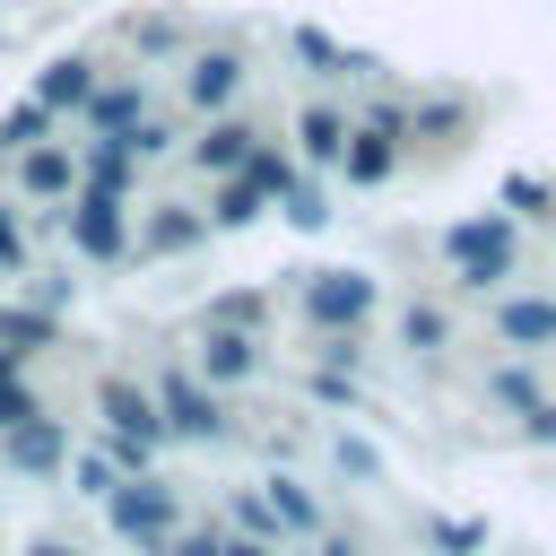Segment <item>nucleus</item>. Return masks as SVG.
Returning <instances> with one entry per match:
<instances>
[{"mask_svg": "<svg viewBox=\"0 0 556 556\" xmlns=\"http://www.w3.org/2000/svg\"><path fill=\"white\" fill-rule=\"evenodd\" d=\"M70 235H78V252L87 261H122V191H104V182H87L78 191V208H70Z\"/></svg>", "mask_w": 556, "mask_h": 556, "instance_id": "f257e3e1", "label": "nucleus"}, {"mask_svg": "<svg viewBox=\"0 0 556 556\" xmlns=\"http://www.w3.org/2000/svg\"><path fill=\"white\" fill-rule=\"evenodd\" d=\"M104 513H113V530H130V539H165L174 530V486H156V478H139V486H113L104 495Z\"/></svg>", "mask_w": 556, "mask_h": 556, "instance_id": "f03ea898", "label": "nucleus"}, {"mask_svg": "<svg viewBox=\"0 0 556 556\" xmlns=\"http://www.w3.org/2000/svg\"><path fill=\"white\" fill-rule=\"evenodd\" d=\"M0 452H9V469H35V478H43V469H61V460H70V434H61V426L35 408V417L0 426Z\"/></svg>", "mask_w": 556, "mask_h": 556, "instance_id": "7ed1b4c3", "label": "nucleus"}, {"mask_svg": "<svg viewBox=\"0 0 556 556\" xmlns=\"http://www.w3.org/2000/svg\"><path fill=\"white\" fill-rule=\"evenodd\" d=\"M96 408H104V426H113V434H139V443H156V434H165L156 400H148L139 382H122V374H104V382H96Z\"/></svg>", "mask_w": 556, "mask_h": 556, "instance_id": "20e7f679", "label": "nucleus"}, {"mask_svg": "<svg viewBox=\"0 0 556 556\" xmlns=\"http://www.w3.org/2000/svg\"><path fill=\"white\" fill-rule=\"evenodd\" d=\"M156 417H165L174 434H217V426H226V417L208 408V391H200V382H182V374H165V382H156Z\"/></svg>", "mask_w": 556, "mask_h": 556, "instance_id": "39448f33", "label": "nucleus"}, {"mask_svg": "<svg viewBox=\"0 0 556 556\" xmlns=\"http://www.w3.org/2000/svg\"><path fill=\"white\" fill-rule=\"evenodd\" d=\"M17 182H26V191H43V200H61V191H78V156H70V148H52V139H35V148L17 156Z\"/></svg>", "mask_w": 556, "mask_h": 556, "instance_id": "423d86ee", "label": "nucleus"}, {"mask_svg": "<svg viewBox=\"0 0 556 556\" xmlns=\"http://www.w3.org/2000/svg\"><path fill=\"white\" fill-rule=\"evenodd\" d=\"M52 348V313L43 304H0V356H35Z\"/></svg>", "mask_w": 556, "mask_h": 556, "instance_id": "0eeeda50", "label": "nucleus"}, {"mask_svg": "<svg viewBox=\"0 0 556 556\" xmlns=\"http://www.w3.org/2000/svg\"><path fill=\"white\" fill-rule=\"evenodd\" d=\"M87 122H96V139H122L139 122V87H96L87 96Z\"/></svg>", "mask_w": 556, "mask_h": 556, "instance_id": "6e6552de", "label": "nucleus"}, {"mask_svg": "<svg viewBox=\"0 0 556 556\" xmlns=\"http://www.w3.org/2000/svg\"><path fill=\"white\" fill-rule=\"evenodd\" d=\"M87 96H96V70H87V61H61L35 104H43V113H70V104H87Z\"/></svg>", "mask_w": 556, "mask_h": 556, "instance_id": "1a4fd4ad", "label": "nucleus"}, {"mask_svg": "<svg viewBox=\"0 0 556 556\" xmlns=\"http://www.w3.org/2000/svg\"><path fill=\"white\" fill-rule=\"evenodd\" d=\"M235 78H243V61H235V52H208V61L191 70V104H226Z\"/></svg>", "mask_w": 556, "mask_h": 556, "instance_id": "9d476101", "label": "nucleus"}, {"mask_svg": "<svg viewBox=\"0 0 556 556\" xmlns=\"http://www.w3.org/2000/svg\"><path fill=\"white\" fill-rule=\"evenodd\" d=\"M35 139H52V113H43V104H35V96H26V104H17V113H9V122H0V156H26V148H35Z\"/></svg>", "mask_w": 556, "mask_h": 556, "instance_id": "9b49d317", "label": "nucleus"}, {"mask_svg": "<svg viewBox=\"0 0 556 556\" xmlns=\"http://www.w3.org/2000/svg\"><path fill=\"white\" fill-rule=\"evenodd\" d=\"M87 182L122 191V182H130V139H87Z\"/></svg>", "mask_w": 556, "mask_h": 556, "instance_id": "f8f14e48", "label": "nucleus"}, {"mask_svg": "<svg viewBox=\"0 0 556 556\" xmlns=\"http://www.w3.org/2000/svg\"><path fill=\"white\" fill-rule=\"evenodd\" d=\"M243 156H252V130H235V122H217V130L200 139V165H217V174H226V165H243Z\"/></svg>", "mask_w": 556, "mask_h": 556, "instance_id": "ddd939ff", "label": "nucleus"}, {"mask_svg": "<svg viewBox=\"0 0 556 556\" xmlns=\"http://www.w3.org/2000/svg\"><path fill=\"white\" fill-rule=\"evenodd\" d=\"M70 478H78V495H96V504H104V495L122 486V469H113V452H78V460H70Z\"/></svg>", "mask_w": 556, "mask_h": 556, "instance_id": "4468645a", "label": "nucleus"}, {"mask_svg": "<svg viewBox=\"0 0 556 556\" xmlns=\"http://www.w3.org/2000/svg\"><path fill=\"white\" fill-rule=\"evenodd\" d=\"M17 417H35V391L17 382V356H0V426H17Z\"/></svg>", "mask_w": 556, "mask_h": 556, "instance_id": "2eb2a0df", "label": "nucleus"}, {"mask_svg": "<svg viewBox=\"0 0 556 556\" xmlns=\"http://www.w3.org/2000/svg\"><path fill=\"white\" fill-rule=\"evenodd\" d=\"M261 191H269V182H252V174H243V182H226V200H217V226H243V217L261 208Z\"/></svg>", "mask_w": 556, "mask_h": 556, "instance_id": "dca6fc26", "label": "nucleus"}, {"mask_svg": "<svg viewBox=\"0 0 556 556\" xmlns=\"http://www.w3.org/2000/svg\"><path fill=\"white\" fill-rule=\"evenodd\" d=\"M191 235H200V217H182V208H165V217L148 226V243H156V252H182Z\"/></svg>", "mask_w": 556, "mask_h": 556, "instance_id": "f3484780", "label": "nucleus"}, {"mask_svg": "<svg viewBox=\"0 0 556 556\" xmlns=\"http://www.w3.org/2000/svg\"><path fill=\"white\" fill-rule=\"evenodd\" d=\"M208 374H252V348L226 330V339H208Z\"/></svg>", "mask_w": 556, "mask_h": 556, "instance_id": "a211bd4d", "label": "nucleus"}, {"mask_svg": "<svg viewBox=\"0 0 556 556\" xmlns=\"http://www.w3.org/2000/svg\"><path fill=\"white\" fill-rule=\"evenodd\" d=\"M304 148L330 156V148H339V122H330V113H304Z\"/></svg>", "mask_w": 556, "mask_h": 556, "instance_id": "6ab92c4d", "label": "nucleus"}, {"mask_svg": "<svg viewBox=\"0 0 556 556\" xmlns=\"http://www.w3.org/2000/svg\"><path fill=\"white\" fill-rule=\"evenodd\" d=\"M0 261H9V269H26V235H17V217H9V208H0Z\"/></svg>", "mask_w": 556, "mask_h": 556, "instance_id": "aec40b11", "label": "nucleus"}, {"mask_svg": "<svg viewBox=\"0 0 556 556\" xmlns=\"http://www.w3.org/2000/svg\"><path fill=\"white\" fill-rule=\"evenodd\" d=\"M156 556H217V547H208V539H174V530H165V539H156Z\"/></svg>", "mask_w": 556, "mask_h": 556, "instance_id": "412c9836", "label": "nucleus"}, {"mask_svg": "<svg viewBox=\"0 0 556 556\" xmlns=\"http://www.w3.org/2000/svg\"><path fill=\"white\" fill-rule=\"evenodd\" d=\"M26 556H78V547H70V539H35Z\"/></svg>", "mask_w": 556, "mask_h": 556, "instance_id": "4be33fe9", "label": "nucleus"}, {"mask_svg": "<svg viewBox=\"0 0 556 556\" xmlns=\"http://www.w3.org/2000/svg\"><path fill=\"white\" fill-rule=\"evenodd\" d=\"M217 556H261V547H217Z\"/></svg>", "mask_w": 556, "mask_h": 556, "instance_id": "5701e85b", "label": "nucleus"}, {"mask_svg": "<svg viewBox=\"0 0 556 556\" xmlns=\"http://www.w3.org/2000/svg\"><path fill=\"white\" fill-rule=\"evenodd\" d=\"M330 556H348V547H330Z\"/></svg>", "mask_w": 556, "mask_h": 556, "instance_id": "b1692460", "label": "nucleus"}]
</instances>
